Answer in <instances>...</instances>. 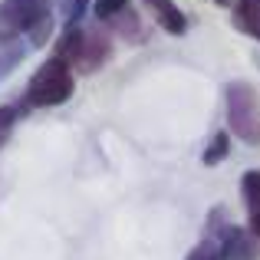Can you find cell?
Listing matches in <instances>:
<instances>
[{
  "label": "cell",
  "instance_id": "6da1fadb",
  "mask_svg": "<svg viewBox=\"0 0 260 260\" xmlns=\"http://www.w3.org/2000/svg\"><path fill=\"white\" fill-rule=\"evenodd\" d=\"M73 95V73L66 63L59 59H46L30 79V89H26V102L30 106H40V109H50V106H59Z\"/></svg>",
  "mask_w": 260,
  "mask_h": 260
},
{
  "label": "cell",
  "instance_id": "7a4b0ae2",
  "mask_svg": "<svg viewBox=\"0 0 260 260\" xmlns=\"http://www.w3.org/2000/svg\"><path fill=\"white\" fill-rule=\"evenodd\" d=\"M228 122L244 142L260 139V102L247 83H234L228 89Z\"/></svg>",
  "mask_w": 260,
  "mask_h": 260
},
{
  "label": "cell",
  "instance_id": "3957f363",
  "mask_svg": "<svg viewBox=\"0 0 260 260\" xmlns=\"http://www.w3.org/2000/svg\"><path fill=\"white\" fill-rule=\"evenodd\" d=\"M43 13H46V7L33 4V0H4L0 4V40H13L20 33L33 30V23Z\"/></svg>",
  "mask_w": 260,
  "mask_h": 260
},
{
  "label": "cell",
  "instance_id": "277c9868",
  "mask_svg": "<svg viewBox=\"0 0 260 260\" xmlns=\"http://www.w3.org/2000/svg\"><path fill=\"white\" fill-rule=\"evenodd\" d=\"M106 56H109V40L102 37V33H83V46H79V56H76L79 70L92 73Z\"/></svg>",
  "mask_w": 260,
  "mask_h": 260
},
{
  "label": "cell",
  "instance_id": "5b68a950",
  "mask_svg": "<svg viewBox=\"0 0 260 260\" xmlns=\"http://www.w3.org/2000/svg\"><path fill=\"white\" fill-rule=\"evenodd\" d=\"M244 198H247V214H250V234L260 237V172L244 175Z\"/></svg>",
  "mask_w": 260,
  "mask_h": 260
},
{
  "label": "cell",
  "instance_id": "8992f818",
  "mask_svg": "<svg viewBox=\"0 0 260 260\" xmlns=\"http://www.w3.org/2000/svg\"><path fill=\"white\" fill-rule=\"evenodd\" d=\"M250 254V241L241 228H228L221 237V260H247Z\"/></svg>",
  "mask_w": 260,
  "mask_h": 260
},
{
  "label": "cell",
  "instance_id": "52a82bcc",
  "mask_svg": "<svg viewBox=\"0 0 260 260\" xmlns=\"http://www.w3.org/2000/svg\"><path fill=\"white\" fill-rule=\"evenodd\" d=\"M148 7H152L155 20H158L168 33H184V13L178 10L172 0H148Z\"/></svg>",
  "mask_w": 260,
  "mask_h": 260
},
{
  "label": "cell",
  "instance_id": "ba28073f",
  "mask_svg": "<svg viewBox=\"0 0 260 260\" xmlns=\"http://www.w3.org/2000/svg\"><path fill=\"white\" fill-rule=\"evenodd\" d=\"M234 20L244 33L260 37V0H237L234 4Z\"/></svg>",
  "mask_w": 260,
  "mask_h": 260
},
{
  "label": "cell",
  "instance_id": "9c48e42d",
  "mask_svg": "<svg viewBox=\"0 0 260 260\" xmlns=\"http://www.w3.org/2000/svg\"><path fill=\"white\" fill-rule=\"evenodd\" d=\"M83 33L86 30H79V26H66V33L59 37V43H56V56L53 59H59V63H76V56H79V46H83Z\"/></svg>",
  "mask_w": 260,
  "mask_h": 260
},
{
  "label": "cell",
  "instance_id": "30bf717a",
  "mask_svg": "<svg viewBox=\"0 0 260 260\" xmlns=\"http://www.w3.org/2000/svg\"><path fill=\"white\" fill-rule=\"evenodd\" d=\"M228 145H231V139H228L224 132H217V135H214V142L204 148V165H217V161L228 155Z\"/></svg>",
  "mask_w": 260,
  "mask_h": 260
},
{
  "label": "cell",
  "instance_id": "8fae6325",
  "mask_svg": "<svg viewBox=\"0 0 260 260\" xmlns=\"http://www.w3.org/2000/svg\"><path fill=\"white\" fill-rule=\"evenodd\" d=\"M92 10H95L99 20H112V17H119L122 10H128V0H95Z\"/></svg>",
  "mask_w": 260,
  "mask_h": 260
},
{
  "label": "cell",
  "instance_id": "7c38bea8",
  "mask_svg": "<svg viewBox=\"0 0 260 260\" xmlns=\"http://www.w3.org/2000/svg\"><path fill=\"white\" fill-rule=\"evenodd\" d=\"M13 122H17V106H0V148L7 145V139H10Z\"/></svg>",
  "mask_w": 260,
  "mask_h": 260
},
{
  "label": "cell",
  "instance_id": "4fadbf2b",
  "mask_svg": "<svg viewBox=\"0 0 260 260\" xmlns=\"http://www.w3.org/2000/svg\"><path fill=\"white\" fill-rule=\"evenodd\" d=\"M50 30H53V17H50V13H43V17L33 23V30H30L33 46H43V43H46V37H50Z\"/></svg>",
  "mask_w": 260,
  "mask_h": 260
},
{
  "label": "cell",
  "instance_id": "5bb4252c",
  "mask_svg": "<svg viewBox=\"0 0 260 260\" xmlns=\"http://www.w3.org/2000/svg\"><path fill=\"white\" fill-rule=\"evenodd\" d=\"M188 260H221V247H217L214 241H204L188 254Z\"/></svg>",
  "mask_w": 260,
  "mask_h": 260
},
{
  "label": "cell",
  "instance_id": "9a60e30c",
  "mask_svg": "<svg viewBox=\"0 0 260 260\" xmlns=\"http://www.w3.org/2000/svg\"><path fill=\"white\" fill-rule=\"evenodd\" d=\"M33 4H40V7H43V4H46V0H33Z\"/></svg>",
  "mask_w": 260,
  "mask_h": 260
},
{
  "label": "cell",
  "instance_id": "2e32d148",
  "mask_svg": "<svg viewBox=\"0 0 260 260\" xmlns=\"http://www.w3.org/2000/svg\"><path fill=\"white\" fill-rule=\"evenodd\" d=\"M221 4H228V0H221Z\"/></svg>",
  "mask_w": 260,
  "mask_h": 260
}]
</instances>
